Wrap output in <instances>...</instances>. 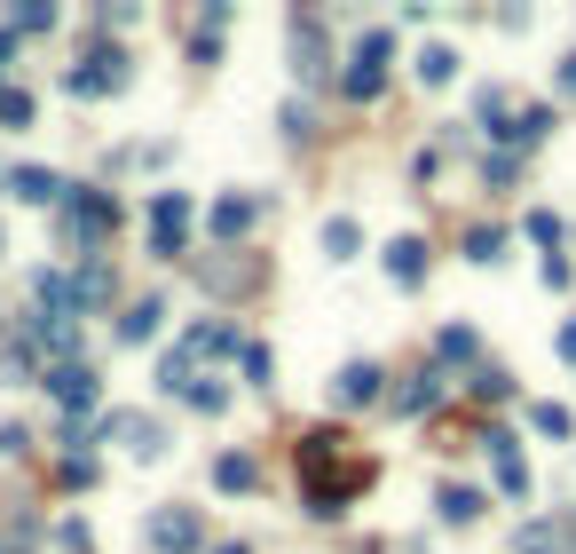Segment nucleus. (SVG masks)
Here are the masks:
<instances>
[{
  "mask_svg": "<svg viewBox=\"0 0 576 554\" xmlns=\"http://www.w3.org/2000/svg\"><path fill=\"white\" fill-rule=\"evenodd\" d=\"M300 475H309V507L340 515L348 492H363V460H340V436H300Z\"/></svg>",
  "mask_w": 576,
  "mask_h": 554,
  "instance_id": "nucleus-1",
  "label": "nucleus"
},
{
  "mask_svg": "<svg viewBox=\"0 0 576 554\" xmlns=\"http://www.w3.org/2000/svg\"><path fill=\"white\" fill-rule=\"evenodd\" d=\"M111 222H119V207L104 199V190H72V199H63V238H72V246L111 238Z\"/></svg>",
  "mask_w": 576,
  "mask_h": 554,
  "instance_id": "nucleus-2",
  "label": "nucleus"
},
{
  "mask_svg": "<svg viewBox=\"0 0 576 554\" xmlns=\"http://www.w3.org/2000/svg\"><path fill=\"white\" fill-rule=\"evenodd\" d=\"M182 231H190V199H182V190H158V207H151L158 254H182Z\"/></svg>",
  "mask_w": 576,
  "mask_h": 554,
  "instance_id": "nucleus-3",
  "label": "nucleus"
},
{
  "mask_svg": "<svg viewBox=\"0 0 576 554\" xmlns=\"http://www.w3.org/2000/svg\"><path fill=\"white\" fill-rule=\"evenodd\" d=\"M380 63H387V32H363V48L348 56V95H380Z\"/></svg>",
  "mask_w": 576,
  "mask_h": 554,
  "instance_id": "nucleus-4",
  "label": "nucleus"
},
{
  "mask_svg": "<svg viewBox=\"0 0 576 554\" xmlns=\"http://www.w3.org/2000/svg\"><path fill=\"white\" fill-rule=\"evenodd\" d=\"M48 388H56V397L72 404V412H80V404H95V373H87V365H56V373H48Z\"/></svg>",
  "mask_w": 576,
  "mask_h": 554,
  "instance_id": "nucleus-5",
  "label": "nucleus"
},
{
  "mask_svg": "<svg viewBox=\"0 0 576 554\" xmlns=\"http://www.w3.org/2000/svg\"><path fill=\"white\" fill-rule=\"evenodd\" d=\"M151 539H158V554H197V523L190 515H158Z\"/></svg>",
  "mask_w": 576,
  "mask_h": 554,
  "instance_id": "nucleus-6",
  "label": "nucleus"
},
{
  "mask_svg": "<svg viewBox=\"0 0 576 554\" xmlns=\"http://www.w3.org/2000/svg\"><path fill=\"white\" fill-rule=\"evenodd\" d=\"M490 460H497V483H505V492H529V468H521V451H514V436H490Z\"/></svg>",
  "mask_w": 576,
  "mask_h": 554,
  "instance_id": "nucleus-7",
  "label": "nucleus"
},
{
  "mask_svg": "<svg viewBox=\"0 0 576 554\" xmlns=\"http://www.w3.org/2000/svg\"><path fill=\"white\" fill-rule=\"evenodd\" d=\"M104 87H119V56H87L72 72V95H104Z\"/></svg>",
  "mask_w": 576,
  "mask_h": 554,
  "instance_id": "nucleus-8",
  "label": "nucleus"
},
{
  "mask_svg": "<svg viewBox=\"0 0 576 554\" xmlns=\"http://www.w3.org/2000/svg\"><path fill=\"white\" fill-rule=\"evenodd\" d=\"M387 270H395L403 285H419V270H427V246H419V238H395V246H387Z\"/></svg>",
  "mask_w": 576,
  "mask_h": 554,
  "instance_id": "nucleus-9",
  "label": "nucleus"
},
{
  "mask_svg": "<svg viewBox=\"0 0 576 554\" xmlns=\"http://www.w3.org/2000/svg\"><path fill=\"white\" fill-rule=\"evenodd\" d=\"M371 397H380V373H371V365H348V373H340V404H371Z\"/></svg>",
  "mask_w": 576,
  "mask_h": 554,
  "instance_id": "nucleus-10",
  "label": "nucleus"
},
{
  "mask_svg": "<svg viewBox=\"0 0 576 554\" xmlns=\"http://www.w3.org/2000/svg\"><path fill=\"white\" fill-rule=\"evenodd\" d=\"M292 56H300V72H324V40H316V24H300V32H292Z\"/></svg>",
  "mask_w": 576,
  "mask_h": 554,
  "instance_id": "nucleus-11",
  "label": "nucleus"
},
{
  "mask_svg": "<svg viewBox=\"0 0 576 554\" xmlns=\"http://www.w3.org/2000/svg\"><path fill=\"white\" fill-rule=\"evenodd\" d=\"M214 483H221V492H245V483H253V460H245V451H229V460L214 468Z\"/></svg>",
  "mask_w": 576,
  "mask_h": 554,
  "instance_id": "nucleus-12",
  "label": "nucleus"
},
{
  "mask_svg": "<svg viewBox=\"0 0 576 554\" xmlns=\"http://www.w3.org/2000/svg\"><path fill=\"white\" fill-rule=\"evenodd\" d=\"M245 222H253V207H245V199H221V207H214V231H221V238H237Z\"/></svg>",
  "mask_w": 576,
  "mask_h": 554,
  "instance_id": "nucleus-13",
  "label": "nucleus"
},
{
  "mask_svg": "<svg viewBox=\"0 0 576 554\" xmlns=\"http://www.w3.org/2000/svg\"><path fill=\"white\" fill-rule=\"evenodd\" d=\"M443 515H451V523H473V515H482V499H473V492H443Z\"/></svg>",
  "mask_w": 576,
  "mask_h": 554,
  "instance_id": "nucleus-14",
  "label": "nucleus"
},
{
  "mask_svg": "<svg viewBox=\"0 0 576 554\" xmlns=\"http://www.w3.org/2000/svg\"><path fill=\"white\" fill-rule=\"evenodd\" d=\"M451 63H458L451 48H427V56H419V80H451Z\"/></svg>",
  "mask_w": 576,
  "mask_h": 554,
  "instance_id": "nucleus-15",
  "label": "nucleus"
},
{
  "mask_svg": "<svg viewBox=\"0 0 576 554\" xmlns=\"http://www.w3.org/2000/svg\"><path fill=\"white\" fill-rule=\"evenodd\" d=\"M151 325H158V302H143V309H134V317L119 325V333H127V341H151Z\"/></svg>",
  "mask_w": 576,
  "mask_h": 554,
  "instance_id": "nucleus-16",
  "label": "nucleus"
},
{
  "mask_svg": "<svg viewBox=\"0 0 576 554\" xmlns=\"http://www.w3.org/2000/svg\"><path fill=\"white\" fill-rule=\"evenodd\" d=\"M324 246L332 254H356V222H324Z\"/></svg>",
  "mask_w": 576,
  "mask_h": 554,
  "instance_id": "nucleus-17",
  "label": "nucleus"
},
{
  "mask_svg": "<svg viewBox=\"0 0 576 554\" xmlns=\"http://www.w3.org/2000/svg\"><path fill=\"white\" fill-rule=\"evenodd\" d=\"M529 420H537V428H545V436H568V412H561V404H537Z\"/></svg>",
  "mask_w": 576,
  "mask_h": 554,
  "instance_id": "nucleus-18",
  "label": "nucleus"
},
{
  "mask_svg": "<svg viewBox=\"0 0 576 554\" xmlns=\"http://www.w3.org/2000/svg\"><path fill=\"white\" fill-rule=\"evenodd\" d=\"M561 87H568V95H576V56H568V72H561Z\"/></svg>",
  "mask_w": 576,
  "mask_h": 554,
  "instance_id": "nucleus-19",
  "label": "nucleus"
},
{
  "mask_svg": "<svg viewBox=\"0 0 576 554\" xmlns=\"http://www.w3.org/2000/svg\"><path fill=\"white\" fill-rule=\"evenodd\" d=\"M214 554H245V546H214Z\"/></svg>",
  "mask_w": 576,
  "mask_h": 554,
  "instance_id": "nucleus-20",
  "label": "nucleus"
}]
</instances>
